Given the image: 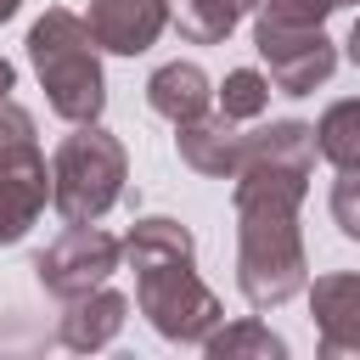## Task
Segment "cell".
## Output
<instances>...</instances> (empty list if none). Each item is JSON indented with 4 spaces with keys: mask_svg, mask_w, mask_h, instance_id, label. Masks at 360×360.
Masks as SVG:
<instances>
[{
    "mask_svg": "<svg viewBox=\"0 0 360 360\" xmlns=\"http://www.w3.org/2000/svg\"><path fill=\"white\" fill-rule=\"evenodd\" d=\"M338 6H360V0H338Z\"/></svg>",
    "mask_w": 360,
    "mask_h": 360,
    "instance_id": "obj_24",
    "label": "cell"
},
{
    "mask_svg": "<svg viewBox=\"0 0 360 360\" xmlns=\"http://www.w3.org/2000/svg\"><path fill=\"white\" fill-rule=\"evenodd\" d=\"M332 219L349 242H360V174H338L332 186Z\"/></svg>",
    "mask_w": 360,
    "mask_h": 360,
    "instance_id": "obj_19",
    "label": "cell"
},
{
    "mask_svg": "<svg viewBox=\"0 0 360 360\" xmlns=\"http://www.w3.org/2000/svg\"><path fill=\"white\" fill-rule=\"evenodd\" d=\"M315 152L338 169V174H360V96L332 101L315 124Z\"/></svg>",
    "mask_w": 360,
    "mask_h": 360,
    "instance_id": "obj_15",
    "label": "cell"
},
{
    "mask_svg": "<svg viewBox=\"0 0 360 360\" xmlns=\"http://www.w3.org/2000/svg\"><path fill=\"white\" fill-rule=\"evenodd\" d=\"M17 6H22V0H0V22H6V17H17Z\"/></svg>",
    "mask_w": 360,
    "mask_h": 360,
    "instance_id": "obj_23",
    "label": "cell"
},
{
    "mask_svg": "<svg viewBox=\"0 0 360 360\" xmlns=\"http://www.w3.org/2000/svg\"><path fill=\"white\" fill-rule=\"evenodd\" d=\"M214 96H219V118L248 124V118H259V112L270 107V79H264L259 68H231Z\"/></svg>",
    "mask_w": 360,
    "mask_h": 360,
    "instance_id": "obj_17",
    "label": "cell"
},
{
    "mask_svg": "<svg viewBox=\"0 0 360 360\" xmlns=\"http://www.w3.org/2000/svg\"><path fill=\"white\" fill-rule=\"evenodd\" d=\"M315 158V124L276 118L248 135V158L236 174V287L253 309H276L309 287L298 208Z\"/></svg>",
    "mask_w": 360,
    "mask_h": 360,
    "instance_id": "obj_1",
    "label": "cell"
},
{
    "mask_svg": "<svg viewBox=\"0 0 360 360\" xmlns=\"http://www.w3.org/2000/svg\"><path fill=\"white\" fill-rule=\"evenodd\" d=\"M304 292H309V315L321 332L315 360H360V270L315 276Z\"/></svg>",
    "mask_w": 360,
    "mask_h": 360,
    "instance_id": "obj_7",
    "label": "cell"
},
{
    "mask_svg": "<svg viewBox=\"0 0 360 360\" xmlns=\"http://www.w3.org/2000/svg\"><path fill=\"white\" fill-rule=\"evenodd\" d=\"M349 62L360 68V17H354V28H349Z\"/></svg>",
    "mask_w": 360,
    "mask_h": 360,
    "instance_id": "obj_22",
    "label": "cell"
},
{
    "mask_svg": "<svg viewBox=\"0 0 360 360\" xmlns=\"http://www.w3.org/2000/svg\"><path fill=\"white\" fill-rule=\"evenodd\" d=\"M17 146H34V112L17 101H0V158Z\"/></svg>",
    "mask_w": 360,
    "mask_h": 360,
    "instance_id": "obj_20",
    "label": "cell"
},
{
    "mask_svg": "<svg viewBox=\"0 0 360 360\" xmlns=\"http://www.w3.org/2000/svg\"><path fill=\"white\" fill-rule=\"evenodd\" d=\"M124 321H129V298L112 292V287H96V292L68 304V315L56 326V343L73 349V354H96V349H107L124 332Z\"/></svg>",
    "mask_w": 360,
    "mask_h": 360,
    "instance_id": "obj_11",
    "label": "cell"
},
{
    "mask_svg": "<svg viewBox=\"0 0 360 360\" xmlns=\"http://www.w3.org/2000/svg\"><path fill=\"white\" fill-rule=\"evenodd\" d=\"M135 304H141V315L152 321V332L169 338V343H180V349H186V343H208V338L219 332V321H225L214 287L191 270V259L141 264V270H135Z\"/></svg>",
    "mask_w": 360,
    "mask_h": 360,
    "instance_id": "obj_4",
    "label": "cell"
},
{
    "mask_svg": "<svg viewBox=\"0 0 360 360\" xmlns=\"http://www.w3.org/2000/svg\"><path fill=\"white\" fill-rule=\"evenodd\" d=\"M28 62L45 84V101L56 118H68L73 129L96 124L107 107V84H101V51L84 28V17L51 6L34 28H28Z\"/></svg>",
    "mask_w": 360,
    "mask_h": 360,
    "instance_id": "obj_2",
    "label": "cell"
},
{
    "mask_svg": "<svg viewBox=\"0 0 360 360\" xmlns=\"http://www.w3.org/2000/svg\"><path fill=\"white\" fill-rule=\"evenodd\" d=\"M191 253H197V248H191V231H186L180 219H163V214L135 219L129 236H124V264H129V270H141V264H169V259H191Z\"/></svg>",
    "mask_w": 360,
    "mask_h": 360,
    "instance_id": "obj_13",
    "label": "cell"
},
{
    "mask_svg": "<svg viewBox=\"0 0 360 360\" xmlns=\"http://www.w3.org/2000/svg\"><path fill=\"white\" fill-rule=\"evenodd\" d=\"M124 180H129L124 141L107 135L101 124H84L51 158V208L68 225H96L124 197Z\"/></svg>",
    "mask_w": 360,
    "mask_h": 360,
    "instance_id": "obj_3",
    "label": "cell"
},
{
    "mask_svg": "<svg viewBox=\"0 0 360 360\" xmlns=\"http://www.w3.org/2000/svg\"><path fill=\"white\" fill-rule=\"evenodd\" d=\"M253 11L264 28H321L338 11V0H259Z\"/></svg>",
    "mask_w": 360,
    "mask_h": 360,
    "instance_id": "obj_18",
    "label": "cell"
},
{
    "mask_svg": "<svg viewBox=\"0 0 360 360\" xmlns=\"http://www.w3.org/2000/svg\"><path fill=\"white\" fill-rule=\"evenodd\" d=\"M11 84H17V68L0 56V101H11Z\"/></svg>",
    "mask_w": 360,
    "mask_h": 360,
    "instance_id": "obj_21",
    "label": "cell"
},
{
    "mask_svg": "<svg viewBox=\"0 0 360 360\" xmlns=\"http://www.w3.org/2000/svg\"><path fill=\"white\" fill-rule=\"evenodd\" d=\"M174 146H180V163L208 174V180H236L242 158H248V135L231 118H219V112H202L197 124H180Z\"/></svg>",
    "mask_w": 360,
    "mask_h": 360,
    "instance_id": "obj_10",
    "label": "cell"
},
{
    "mask_svg": "<svg viewBox=\"0 0 360 360\" xmlns=\"http://www.w3.org/2000/svg\"><path fill=\"white\" fill-rule=\"evenodd\" d=\"M259 0H169V17L191 45H219V39H231V28Z\"/></svg>",
    "mask_w": 360,
    "mask_h": 360,
    "instance_id": "obj_14",
    "label": "cell"
},
{
    "mask_svg": "<svg viewBox=\"0 0 360 360\" xmlns=\"http://www.w3.org/2000/svg\"><path fill=\"white\" fill-rule=\"evenodd\" d=\"M51 202V169L39 158V146H17L0 158V248L22 242L28 225L45 214Z\"/></svg>",
    "mask_w": 360,
    "mask_h": 360,
    "instance_id": "obj_8",
    "label": "cell"
},
{
    "mask_svg": "<svg viewBox=\"0 0 360 360\" xmlns=\"http://www.w3.org/2000/svg\"><path fill=\"white\" fill-rule=\"evenodd\" d=\"M96 51H112V56H141L158 45V34L169 28V0H90V17H84Z\"/></svg>",
    "mask_w": 360,
    "mask_h": 360,
    "instance_id": "obj_9",
    "label": "cell"
},
{
    "mask_svg": "<svg viewBox=\"0 0 360 360\" xmlns=\"http://www.w3.org/2000/svg\"><path fill=\"white\" fill-rule=\"evenodd\" d=\"M202 360H287V343L264 321H219V332L202 343Z\"/></svg>",
    "mask_w": 360,
    "mask_h": 360,
    "instance_id": "obj_16",
    "label": "cell"
},
{
    "mask_svg": "<svg viewBox=\"0 0 360 360\" xmlns=\"http://www.w3.org/2000/svg\"><path fill=\"white\" fill-rule=\"evenodd\" d=\"M253 45H259L270 84L281 96H309L338 68V45L321 28H264V22H253Z\"/></svg>",
    "mask_w": 360,
    "mask_h": 360,
    "instance_id": "obj_6",
    "label": "cell"
},
{
    "mask_svg": "<svg viewBox=\"0 0 360 360\" xmlns=\"http://www.w3.org/2000/svg\"><path fill=\"white\" fill-rule=\"evenodd\" d=\"M118 264H124V242H118V236H107L101 225H68V231L34 259V276H39V287H45L51 298L73 304V298L107 287V276H112Z\"/></svg>",
    "mask_w": 360,
    "mask_h": 360,
    "instance_id": "obj_5",
    "label": "cell"
},
{
    "mask_svg": "<svg viewBox=\"0 0 360 360\" xmlns=\"http://www.w3.org/2000/svg\"><path fill=\"white\" fill-rule=\"evenodd\" d=\"M146 101H152L158 118H169V124L180 129V124H197V118L208 112L214 84H208V73H202L197 62H163V68L146 79Z\"/></svg>",
    "mask_w": 360,
    "mask_h": 360,
    "instance_id": "obj_12",
    "label": "cell"
}]
</instances>
